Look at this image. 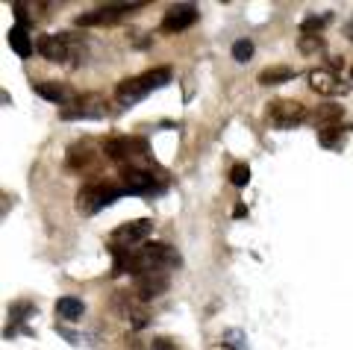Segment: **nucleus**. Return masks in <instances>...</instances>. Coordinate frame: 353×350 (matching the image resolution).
Listing matches in <instances>:
<instances>
[{"label": "nucleus", "instance_id": "obj_1", "mask_svg": "<svg viewBox=\"0 0 353 350\" xmlns=\"http://www.w3.org/2000/svg\"><path fill=\"white\" fill-rule=\"evenodd\" d=\"M115 256V274H132V277H141V274H150V271H165L180 265V254L165 245V242H145L136 250H112Z\"/></svg>", "mask_w": 353, "mask_h": 350}, {"label": "nucleus", "instance_id": "obj_2", "mask_svg": "<svg viewBox=\"0 0 353 350\" xmlns=\"http://www.w3.org/2000/svg\"><path fill=\"white\" fill-rule=\"evenodd\" d=\"M168 83H171V68L162 65V68H153V71H145L139 76H130V80H121L115 85V101L121 106H136V103L145 101L150 92H157Z\"/></svg>", "mask_w": 353, "mask_h": 350}, {"label": "nucleus", "instance_id": "obj_3", "mask_svg": "<svg viewBox=\"0 0 353 350\" xmlns=\"http://www.w3.org/2000/svg\"><path fill=\"white\" fill-rule=\"evenodd\" d=\"M41 59L57 62V65H77L85 56V41L77 32H57V36H41L39 39Z\"/></svg>", "mask_w": 353, "mask_h": 350}, {"label": "nucleus", "instance_id": "obj_4", "mask_svg": "<svg viewBox=\"0 0 353 350\" xmlns=\"http://www.w3.org/2000/svg\"><path fill=\"white\" fill-rule=\"evenodd\" d=\"M153 233V221L150 218H136L112 229L109 236V250H136L148 242V236Z\"/></svg>", "mask_w": 353, "mask_h": 350}, {"label": "nucleus", "instance_id": "obj_5", "mask_svg": "<svg viewBox=\"0 0 353 350\" xmlns=\"http://www.w3.org/2000/svg\"><path fill=\"white\" fill-rule=\"evenodd\" d=\"M121 194H127V192L118 189V185H109V183H88V185H83V189H80L77 206H80L83 212H88V215H94V212L106 209L109 203H115Z\"/></svg>", "mask_w": 353, "mask_h": 350}, {"label": "nucleus", "instance_id": "obj_6", "mask_svg": "<svg viewBox=\"0 0 353 350\" xmlns=\"http://www.w3.org/2000/svg\"><path fill=\"white\" fill-rule=\"evenodd\" d=\"M103 153L124 168V165H130L132 159L148 156V141L139 138V136H112V138L103 141Z\"/></svg>", "mask_w": 353, "mask_h": 350}, {"label": "nucleus", "instance_id": "obj_7", "mask_svg": "<svg viewBox=\"0 0 353 350\" xmlns=\"http://www.w3.org/2000/svg\"><path fill=\"white\" fill-rule=\"evenodd\" d=\"M59 115L65 121H80V118H92V121H101V118L109 115V103L103 101L101 94H80L74 101L59 109Z\"/></svg>", "mask_w": 353, "mask_h": 350}, {"label": "nucleus", "instance_id": "obj_8", "mask_svg": "<svg viewBox=\"0 0 353 350\" xmlns=\"http://www.w3.org/2000/svg\"><path fill=\"white\" fill-rule=\"evenodd\" d=\"M121 183H124V192L130 194H153L159 192L165 180H157V174L148 168H136V165H124L121 168Z\"/></svg>", "mask_w": 353, "mask_h": 350}, {"label": "nucleus", "instance_id": "obj_9", "mask_svg": "<svg viewBox=\"0 0 353 350\" xmlns=\"http://www.w3.org/2000/svg\"><path fill=\"white\" fill-rule=\"evenodd\" d=\"M303 118H306L303 103L292 101V97H277V101L268 106V121H271V127H280V130L297 127Z\"/></svg>", "mask_w": 353, "mask_h": 350}, {"label": "nucleus", "instance_id": "obj_10", "mask_svg": "<svg viewBox=\"0 0 353 350\" xmlns=\"http://www.w3.org/2000/svg\"><path fill=\"white\" fill-rule=\"evenodd\" d=\"M194 21H197V6H194V3H174L168 12L162 15L159 30L165 32V36H174V32L189 30Z\"/></svg>", "mask_w": 353, "mask_h": 350}, {"label": "nucleus", "instance_id": "obj_11", "mask_svg": "<svg viewBox=\"0 0 353 350\" xmlns=\"http://www.w3.org/2000/svg\"><path fill=\"white\" fill-rule=\"evenodd\" d=\"M165 289H168V274H165V271H150V274L136 277L132 294H136L141 303H148L153 298H159V294H165Z\"/></svg>", "mask_w": 353, "mask_h": 350}, {"label": "nucleus", "instance_id": "obj_12", "mask_svg": "<svg viewBox=\"0 0 353 350\" xmlns=\"http://www.w3.org/2000/svg\"><path fill=\"white\" fill-rule=\"evenodd\" d=\"M341 124H345V109H341V103H336V101L318 103V109H315V127H318V133H321V130L341 127Z\"/></svg>", "mask_w": 353, "mask_h": 350}, {"label": "nucleus", "instance_id": "obj_13", "mask_svg": "<svg viewBox=\"0 0 353 350\" xmlns=\"http://www.w3.org/2000/svg\"><path fill=\"white\" fill-rule=\"evenodd\" d=\"M115 306L121 309V315H124V318L132 321V327H145V324H148V309H145V303H141L136 294H118Z\"/></svg>", "mask_w": 353, "mask_h": 350}, {"label": "nucleus", "instance_id": "obj_14", "mask_svg": "<svg viewBox=\"0 0 353 350\" xmlns=\"http://www.w3.org/2000/svg\"><path fill=\"white\" fill-rule=\"evenodd\" d=\"M309 89L324 94V97H333V94H345V85L339 83V76H333L330 71H309Z\"/></svg>", "mask_w": 353, "mask_h": 350}, {"label": "nucleus", "instance_id": "obj_15", "mask_svg": "<svg viewBox=\"0 0 353 350\" xmlns=\"http://www.w3.org/2000/svg\"><path fill=\"white\" fill-rule=\"evenodd\" d=\"M68 168L71 171H85L94 165V147L88 145V141H74V145L68 147Z\"/></svg>", "mask_w": 353, "mask_h": 350}, {"label": "nucleus", "instance_id": "obj_16", "mask_svg": "<svg viewBox=\"0 0 353 350\" xmlns=\"http://www.w3.org/2000/svg\"><path fill=\"white\" fill-rule=\"evenodd\" d=\"M32 89H36V94L44 97L48 103H59L62 109L74 101L71 92L65 89V85H59V83H32Z\"/></svg>", "mask_w": 353, "mask_h": 350}, {"label": "nucleus", "instance_id": "obj_17", "mask_svg": "<svg viewBox=\"0 0 353 350\" xmlns=\"http://www.w3.org/2000/svg\"><path fill=\"white\" fill-rule=\"evenodd\" d=\"M121 15H115L112 9H106V6H97V9H92V12H83V15H77V21L74 24L77 27H106V24H115Z\"/></svg>", "mask_w": 353, "mask_h": 350}, {"label": "nucleus", "instance_id": "obj_18", "mask_svg": "<svg viewBox=\"0 0 353 350\" xmlns=\"http://www.w3.org/2000/svg\"><path fill=\"white\" fill-rule=\"evenodd\" d=\"M9 45H12V50L21 59L32 56V41H30V32L24 24H12V30H9Z\"/></svg>", "mask_w": 353, "mask_h": 350}, {"label": "nucleus", "instance_id": "obj_19", "mask_svg": "<svg viewBox=\"0 0 353 350\" xmlns=\"http://www.w3.org/2000/svg\"><path fill=\"white\" fill-rule=\"evenodd\" d=\"M57 315L62 321H80L83 315H85V303L80 298H59L57 300Z\"/></svg>", "mask_w": 353, "mask_h": 350}, {"label": "nucleus", "instance_id": "obj_20", "mask_svg": "<svg viewBox=\"0 0 353 350\" xmlns=\"http://www.w3.org/2000/svg\"><path fill=\"white\" fill-rule=\"evenodd\" d=\"M292 76H294L292 68H285V65H274V68H265L259 74V83L262 85H280V83H289Z\"/></svg>", "mask_w": 353, "mask_h": 350}, {"label": "nucleus", "instance_id": "obj_21", "mask_svg": "<svg viewBox=\"0 0 353 350\" xmlns=\"http://www.w3.org/2000/svg\"><path fill=\"white\" fill-rule=\"evenodd\" d=\"M345 130L350 127H333V130H321L318 133V141L327 147V150H341V136H345Z\"/></svg>", "mask_w": 353, "mask_h": 350}, {"label": "nucleus", "instance_id": "obj_22", "mask_svg": "<svg viewBox=\"0 0 353 350\" xmlns=\"http://www.w3.org/2000/svg\"><path fill=\"white\" fill-rule=\"evenodd\" d=\"M9 312H12V327H9L6 333L12 336V333L18 330V324H24V321L30 318V315H32V306H30V303H15V306H12V309H9Z\"/></svg>", "mask_w": 353, "mask_h": 350}, {"label": "nucleus", "instance_id": "obj_23", "mask_svg": "<svg viewBox=\"0 0 353 350\" xmlns=\"http://www.w3.org/2000/svg\"><path fill=\"white\" fill-rule=\"evenodd\" d=\"M327 24V18H318V15H306L303 24H301V36H321V30Z\"/></svg>", "mask_w": 353, "mask_h": 350}, {"label": "nucleus", "instance_id": "obj_24", "mask_svg": "<svg viewBox=\"0 0 353 350\" xmlns=\"http://www.w3.org/2000/svg\"><path fill=\"white\" fill-rule=\"evenodd\" d=\"M230 53H233L236 62H250V59H253V41H250V39H239Z\"/></svg>", "mask_w": 353, "mask_h": 350}, {"label": "nucleus", "instance_id": "obj_25", "mask_svg": "<svg viewBox=\"0 0 353 350\" xmlns=\"http://www.w3.org/2000/svg\"><path fill=\"white\" fill-rule=\"evenodd\" d=\"M248 180H250V168L248 165H233L230 168V183L233 185L241 189V185H248Z\"/></svg>", "mask_w": 353, "mask_h": 350}, {"label": "nucleus", "instance_id": "obj_26", "mask_svg": "<svg viewBox=\"0 0 353 350\" xmlns=\"http://www.w3.org/2000/svg\"><path fill=\"white\" fill-rule=\"evenodd\" d=\"M301 50H303V53L324 50V39H321V36H301Z\"/></svg>", "mask_w": 353, "mask_h": 350}, {"label": "nucleus", "instance_id": "obj_27", "mask_svg": "<svg viewBox=\"0 0 353 350\" xmlns=\"http://www.w3.org/2000/svg\"><path fill=\"white\" fill-rule=\"evenodd\" d=\"M153 350H176L168 338H153Z\"/></svg>", "mask_w": 353, "mask_h": 350}, {"label": "nucleus", "instance_id": "obj_28", "mask_svg": "<svg viewBox=\"0 0 353 350\" xmlns=\"http://www.w3.org/2000/svg\"><path fill=\"white\" fill-rule=\"evenodd\" d=\"M245 215H248V209H245V206L239 203V206H236V218H245Z\"/></svg>", "mask_w": 353, "mask_h": 350}, {"label": "nucleus", "instance_id": "obj_29", "mask_svg": "<svg viewBox=\"0 0 353 350\" xmlns=\"http://www.w3.org/2000/svg\"><path fill=\"white\" fill-rule=\"evenodd\" d=\"M215 350H236V347H230V344H224V342H221V344H218Z\"/></svg>", "mask_w": 353, "mask_h": 350}, {"label": "nucleus", "instance_id": "obj_30", "mask_svg": "<svg viewBox=\"0 0 353 350\" xmlns=\"http://www.w3.org/2000/svg\"><path fill=\"white\" fill-rule=\"evenodd\" d=\"M350 76H353V68H350Z\"/></svg>", "mask_w": 353, "mask_h": 350}]
</instances>
